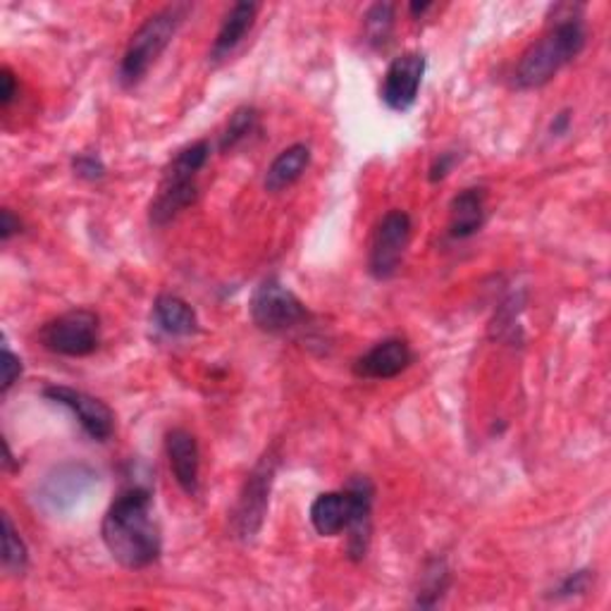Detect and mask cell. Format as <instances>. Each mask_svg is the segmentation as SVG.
<instances>
[{
	"label": "cell",
	"instance_id": "f546056e",
	"mask_svg": "<svg viewBox=\"0 0 611 611\" xmlns=\"http://www.w3.org/2000/svg\"><path fill=\"white\" fill-rule=\"evenodd\" d=\"M432 8V3H411V15L418 18V15H423V12H428Z\"/></svg>",
	"mask_w": 611,
	"mask_h": 611
},
{
	"label": "cell",
	"instance_id": "6da1fadb",
	"mask_svg": "<svg viewBox=\"0 0 611 611\" xmlns=\"http://www.w3.org/2000/svg\"><path fill=\"white\" fill-rule=\"evenodd\" d=\"M103 542L113 559L125 568H146L160 556V528L154 516L151 493L129 487L103 519Z\"/></svg>",
	"mask_w": 611,
	"mask_h": 611
},
{
	"label": "cell",
	"instance_id": "484cf974",
	"mask_svg": "<svg viewBox=\"0 0 611 611\" xmlns=\"http://www.w3.org/2000/svg\"><path fill=\"white\" fill-rule=\"evenodd\" d=\"M588 588H590V572H578V574L568 576V578L562 582V588L556 590V595H559V597H572V595L586 592Z\"/></svg>",
	"mask_w": 611,
	"mask_h": 611
},
{
	"label": "cell",
	"instance_id": "d6986e66",
	"mask_svg": "<svg viewBox=\"0 0 611 611\" xmlns=\"http://www.w3.org/2000/svg\"><path fill=\"white\" fill-rule=\"evenodd\" d=\"M365 38H369L371 46H385L387 38L392 34V26H395V5L389 3H377L369 12H365Z\"/></svg>",
	"mask_w": 611,
	"mask_h": 611
},
{
	"label": "cell",
	"instance_id": "44dd1931",
	"mask_svg": "<svg viewBox=\"0 0 611 611\" xmlns=\"http://www.w3.org/2000/svg\"><path fill=\"white\" fill-rule=\"evenodd\" d=\"M446 582H450V574H446L444 562L434 559L428 564L426 574H423V582H420V592H418V607H434L440 602L442 592L446 590Z\"/></svg>",
	"mask_w": 611,
	"mask_h": 611
},
{
	"label": "cell",
	"instance_id": "ac0fdd59",
	"mask_svg": "<svg viewBox=\"0 0 611 611\" xmlns=\"http://www.w3.org/2000/svg\"><path fill=\"white\" fill-rule=\"evenodd\" d=\"M310 162V148L304 144H294L270 162V168L265 172V189L268 192H282V189L292 186L302 174L306 172Z\"/></svg>",
	"mask_w": 611,
	"mask_h": 611
},
{
	"label": "cell",
	"instance_id": "9c48e42d",
	"mask_svg": "<svg viewBox=\"0 0 611 611\" xmlns=\"http://www.w3.org/2000/svg\"><path fill=\"white\" fill-rule=\"evenodd\" d=\"M44 397L53 404H60L65 409H70L72 416L79 420L81 430H84L91 440L105 442L111 440V434L115 432L113 411L108 409L101 399L87 395V392L65 385H50L44 389Z\"/></svg>",
	"mask_w": 611,
	"mask_h": 611
},
{
	"label": "cell",
	"instance_id": "8fae6325",
	"mask_svg": "<svg viewBox=\"0 0 611 611\" xmlns=\"http://www.w3.org/2000/svg\"><path fill=\"white\" fill-rule=\"evenodd\" d=\"M411 361L414 351L409 342H404L399 337H389L365 351L354 363V373L363 380H392L409 369Z\"/></svg>",
	"mask_w": 611,
	"mask_h": 611
},
{
	"label": "cell",
	"instance_id": "83f0119b",
	"mask_svg": "<svg viewBox=\"0 0 611 611\" xmlns=\"http://www.w3.org/2000/svg\"><path fill=\"white\" fill-rule=\"evenodd\" d=\"M15 233H20V217H15L12 211L5 208L0 213V237H3V241H8Z\"/></svg>",
	"mask_w": 611,
	"mask_h": 611
},
{
	"label": "cell",
	"instance_id": "f1b7e54d",
	"mask_svg": "<svg viewBox=\"0 0 611 611\" xmlns=\"http://www.w3.org/2000/svg\"><path fill=\"white\" fill-rule=\"evenodd\" d=\"M568 125H572V113L568 111H564V113H559L554 117V122H552V134L554 137H562V134H566L568 132Z\"/></svg>",
	"mask_w": 611,
	"mask_h": 611
},
{
	"label": "cell",
	"instance_id": "5bb4252c",
	"mask_svg": "<svg viewBox=\"0 0 611 611\" xmlns=\"http://www.w3.org/2000/svg\"><path fill=\"white\" fill-rule=\"evenodd\" d=\"M351 511H354V501H351L349 490L325 493L310 505V523H314L318 535L335 538L349 528Z\"/></svg>",
	"mask_w": 611,
	"mask_h": 611
},
{
	"label": "cell",
	"instance_id": "8992f818",
	"mask_svg": "<svg viewBox=\"0 0 611 611\" xmlns=\"http://www.w3.org/2000/svg\"><path fill=\"white\" fill-rule=\"evenodd\" d=\"M251 318L263 332H287L308 320V310L290 287L270 278L251 296Z\"/></svg>",
	"mask_w": 611,
	"mask_h": 611
},
{
	"label": "cell",
	"instance_id": "3957f363",
	"mask_svg": "<svg viewBox=\"0 0 611 611\" xmlns=\"http://www.w3.org/2000/svg\"><path fill=\"white\" fill-rule=\"evenodd\" d=\"M186 12L189 5H168L148 18L139 30L134 32L117 72L122 87L139 84L146 72L151 70V65L160 58V53L168 48L172 36L178 34L182 22L186 20Z\"/></svg>",
	"mask_w": 611,
	"mask_h": 611
},
{
	"label": "cell",
	"instance_id": "30bf717a",
	"mask_svg": "<svg viewBox=\"0 0 611 611\" xmlns=\"http://www.w3.org/2000/svg\"><path fill=\"white\" fill-rule=\"evenodd\" d=\"M426 75L423 53H404L392 60L383 81V101L389 111L406 113L416 103Z\"/></svg>",
	"mask_w": 611,
	"mask_h": 611
},
{
	"label": "cell",
	"instance_id": "cb8c5ba5",
	"mask_svg": "<svg viewBox=\"0 0 611 611\" xmlns=\"http://www.w3.org/2000/svg\"><path fill=\"white\" fill-rule=\"evenodd\" d=\"M22 375V361L20 357L12 354L8 347H3V395L18 383V377Z\"/></svg>",
	"mask_w": 611,
	"mask_h": 611
},
{
	"label": "cell",
	"instance_id": "ba28073f",
	"mask_svg": "<svg viewBox=\"0 0 611 611\" xmlns=\"http://www.w3.org/2000/svg\"><path fill=\"white\" fill-rule=\"evenodd\" d=\"M278 461L273 454L263 456L258 461V466L251 471L247 478V485L239 495V505L235 511V531L241 540H253L256 533L261 531L268 501H270V487H273V475H275Z\"/></svg>",
	"mask_w": 611,
	"mask_h": 611
},
{
	"label": "cell",
	"instance_id": "e0dca14e",
	"mask_svg": "<svg viewBox=\"0 0 611 611\" xmlns=\"http://www.w3.org/2000/svg\"><path fill=\"white\" fill-rule=\"evenodd\" d=\"M154 318L158 323V328L172 337H186L199 330L196 310L189 306L184 298L174 294H162L156 298Z\"/></svg>",
	"mask_w": 611,
	"mask_h": 611
},
{
	"label": "cell",
	"instance_id": "277c9868",
	"mask_svg": "<svg viewBox=\"0 0 611 611\" xmlns=\"http://www.w3.org/2000/svg\"><path fill=\"white\" fill-rule=\"evenodd\" d=\"M208 142H196L174 156L170 168L166 170V178H162L160 192L151 203V211H148V217H151L154 225H168L196 201V174L208 162Z\"/></svg>",
	"mask_w": 611,
	"mask_h": 611
},
{
	"label": "cell",
	"instance_id": "2e32d148",
	"mask_svg": "<svg viewBox=\"0 0 611 611\" xmlns=\"http://www.w3.org/2000/svg\"><path fill=\"white\" fill-rule=\"evenodd\" d=\"M258 5L256 3H237L233 5V10L227 12V18L220 24V32H217L213 48H211V58L213 60H225L229 53H233L247 32L253 26Z\"/></svg>",
	"mask_w": 611,
	"mask_h": 611
},
{
	"label": "cell",
	"instance_id": "d4e9b609",
	"mask_svg": "<svg viewBox=\"0 0 611 611\" xmlns=\"http://www.w3.org/2000/svg\"><path fill=\"white\" fill-rule=\"evenodd\" d=\"M456 160H459V156L454 154V151H444V154H440L438 158L432 160V166H430V182H440V180H444L446 174L452 172V168L456 166Z\"/></svg>",
	"mask_w": 611,
	"mask_h": 611
},
{
	"label": "cell",
	"instance_id": "7a4b0ae2",
	"mask_svg": "<svg viewBox=\"0 0 611 611\" xmlns=\"http://www.w3.org/2000/svg\"><path fill=\"white\" fill-rule=\"evenodd\" d=\"M586 44L588 32L580 15H574L572 10V15L556 18L552 30L523 53L519 67H516L513 84L519 89L545 87L562 67L580 56Z\"/></svg>",
	"mask_w": 611,
	"mask_h": 611
},
{
	"label": "cell",
	"instance_id": "52a82bcc",
	"mask_svg": "<svg viewBox=\"0 0 611 611\" xmlns=\"http://www.w3.org/2000/svg\"><path fill=\"white\" fill-rule=\"evenodd\" d=\"M411 239V217L404 211H389L380 220L371 244L369 268L375 280H389L397 275L401 258Z\"/></svg>",
	"mask_w": 611,
	"mask_h": 611
},
{
	"label": "cell",
	"instance_id": "4316f807",
	"mask_svg": "<svg viewBox=\"0 0 611 611\" xmlns=\"http://www.w3.org/2000/svg\"><path fill=\"white\" fill-rule=\"evenodd\" d=\"M0 84H3V89H0V103L10 105L18 93V84H15V75H12L8 67H3V72H0Z\"/></svg>",
	"mask_w": 611,
	"mask_h": 611
},
{
	"label": "cell",
	"instance_id": "7c38bea8",
	"mask_svg": "<svg viewBox=\"0 0 611 611\" xmlns=\"http://www.w3.org/2000/svg\"><path fill=\"white\" fill-rule=\"evenodd\" d=\"M347 490L351 495V501H354V511H351V521H349V542H347V552L354 562L363 559L365 552H369V542H371V513H373V485L365 475H357L354 480L347 485Z\"/></svg>",
	"mask_w": 611,
	"mask_h": 611
},
{
	"label": "cell",
	"instance_id": "7402d4cb",
	"mask_svg": "<svg viewBox=\"0 0 611 611\" xmlns=\"http://www.w3.org/2000/svg\"><path fill=\"white\" fill-rule=\"evenodd\" d=\"M26 547L22 538L18 535L15 525H12L10 516H3V566L8 568L10 574H22L26 568Z\"/></svg>",
	"mask_w": 611,
	"mask_h": 611
},
{
	"label": "cell",
	"instance_id": "ffe728a7",
	"mask_svg": "<svg viewBox=\"0 0 611 611\" xmlns=\"http://www.w3.org/2000/svg\"><path fill=\"white\" fill-rule=\"evenodd\" d=\"M256 122H258V113L256 108L251 105H241L235 111V115L229 117L227 127L223 132V139H220V148L223 151H233L237 144H241L244 139L249 137V134L256 129Z\"/></svg>",
	"mask_w": 611,
	"mask_h": 611
},
{
	"label": "cell",
	"instance_id": "603a6c76",
	"mask_svg": "<svg viewBox=\"0 0 611 611\" xmlns=\"http://www.w3.org/2000/svg\"><path fill=\"white\" fill-rule=\"evenodd\" d=\"M72 168H75L77 178L89 180V182H97V180H101L103 174H105L103 160L99 156H93V154H79V156H75Z\"/></svg>",
	"mask_w": 611,
	"mask_h": 611
},
{
	"label": "cell",
	"instance_id": "5b68a950",
	"mask_svg": "<svg viewBox=\"0 0 611 611\" xmlns=\"http://www.w3.org/2000/svg\"><path fill=\"white\" fill-rule=\"evenodd\" d=\"M41 344L53 354L81 359L89 357L99 349L101 325L99 316L87 308L67 310V314L48 320L38 332Z\"/></svg>",
	"mask_w": 611,
	"mask_h": 611
},
{
	"label": "cell",
	"instance_id": "4fadbf2b",
	"mask_svg": "<svg viewBox=\"0 0 611 611\" xmlns=\"http://www.w3.org/2000/svg\"><path fill=\"white\" fill-rule=\"evenodd\" d=\"M166 452L170 459L174 480H178V485L189 497H194L199 493V471H201V454H199L196 438L192 432L174 428L166 434Z\"/></svg>",
	"mask_w": 611,
	"mask_h": 611
},
{
	"label": "cell",
	"instance_id": "9a60e30c",
	"mask_svg": "<svg viewBox=\"0 0 611 611\" xmlns=\"http://www.w3.org/2000/svg\"><path fill=\"white\" fill-rule=\"evenodd\" d=\"M485 223V192L483 189H464L454 196L450 206V235L454 239H466L478 233Z\"/></svg>",
	"mask_w": 611,
	"mask_h": 611
}]
</instances>
